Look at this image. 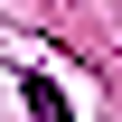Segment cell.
<instances>
[{
	"label": "cell",
	"instance_id": "cell-1",
	"mask_svg": "<svg viewBox=\"0 0 122 122\" xmlns=\"http://www.w3.org/2000/svg\"><path fill=\"white\" fill-rule=\"evenodd\" d=\"M19 94H28V122H75V103H66V94L47 85V75H28Z\"/></svg>",
	"mask_w": 122,
	"mask_h": 122
}]
</instances>
